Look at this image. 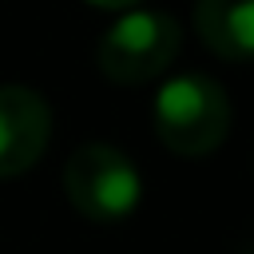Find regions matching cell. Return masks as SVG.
<instances>
[{
	"mask_svg": "<svg viewBox=\"0 0 254 254\" xmlns=\"http://www.w3.org/2000/svg\"><path fill=\"white\" fill-rule=\"evenodd\" d=\"M155 135L171 155L202 159L230 135V95L206 71H183L155 91Z\"/></svg>",
	"mask_w": 254,
	"mask_h": 254,
	"instance_id": "1",
	"label": "cell"
},
{
	"mask_svg": "<svg viewBox=\"0 0 254 254\" xmlns=\"http://www.w3.org/2000/svg\"><path fill=\"white\" fill-rule=\"evenodd\" d=\"M179 48H183V24L171 12L131 8L99 36L95 67L103 71L107 83L139 87L159 79L179 60Z\"/></svg>",
	"mask_w": 254,
	"mask_h": 254,
	"instance_id": "2",
	"label": "cell"
},
{
	"mask_svg": "<svg viewBox=\"0 0 254 254\" xmlns=\"http://www.w3.org/2000/svg\"><path fill=\"white\" fill-rule=\"evenodd\" d=\"M64 194L91 222H119L143 198V179L131 155L115 143H79L64 163Z\"/></svg>",
	"mask_w": 254,
	"mask_h": 254,
	"instance_id": "3",
	"label": "cell"
},
{
	"mask_svg": "<svg viewBox=\"0 0 254 254\" xmlns=\"http://www.w3.org/2000/svg\"><path fill=\"white\" fill-rule=\"evenodd\" d=\"M52 143V107L28 83H0V179L32 171Z\"/></svg>",
	"mask_w": 254,
	"mask_h": 254,
	"instance_id": "4",
	"label": "cell"
},
{
	"mask_svg": "<svg viewBox=\"0 0 254 254\" xmlns=\"http://www.w3.org/2000/svg\"><path fill=\"white\" fill-rule=\"evenodd\" d=\"M194 28L222 60H254V0H194Z\"/></svg>",
	"mask_w": 254,
	"mask_h": 254,
	"instance_id": "5",
	"label": "cell"
},
{
	"mask_svg": "<svg viewBox=\"0 0 254 254\" xmlns=\"http://www.w3.org/2000/svg\"><path fill=\"white\" fill-rule=\"evenodd\" d=\"M91 8H103V12H131V8H139L143 0H87Z\"/></svg>",
	"mask_w": 254,
	"mask_h": 254,
	"instance_id": "6",
	"label": "cell"
},
{
	"mask_svg": "<svg viewBox=\"0 0 254 254\" xmlns=\"http://www.w3.org/2000/svg\"><path fill=\"white\" fill-rule=\"evenodd\" d=\"M250 254H254V250H250Z\"/></svg>",
	"mask_w": 254,
	"mask_h": 254,
	"instance_id": "7",
	"label": "cell"
}]
</instances>
